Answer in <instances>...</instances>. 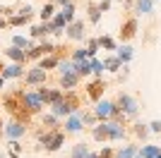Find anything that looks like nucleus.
<instances>
[{"label": "nucleus", "mask_w": 161, "mask_h": 158, "mask_svg": "<svg viewBox=\"0 0 161 158\" xmlns=\"http://www.w3.org/2000/svg\"><path fill=\"white\" fill-rule=\"evenodd\" d=\"M118 58H120V62H123V65H128L130 60H132V48H130V46L118 48Z\"/></svg>", "instance_id": "27"}, {"label": "nucleus", "mask_w": 161, "mask_h": 158, "mask_svg": "<svg viewBox=\"0 0 161 158\" xmlns=\"http://www.w3.org/2000/svg\"><path fill=\"white\" fill-rule=\"evenodd\" d=\"M106 89H108V82H103L101 77H96L94 82H89V84H87V96L96 103V101H101V96H103Z\"/></svg>", "instance_id": "4"}, {"label": "nucleus", "mask_w": 161, "mask_h": 158, "mask_svg": "<svg viewBox=\"0 0 161 158\" xmlns=\"http://www.w3.org/2000/svg\"><path fill=\"white\" fill-rule=\"evenodd\" d=\"M3 108H5L10 115H14L19 108H24V91H10V93H5V96H3Z\"/></svg>", "instance_id": "1"}, {"label": "nucleus", "mask_w": 161, "mask_h": 158, "mask_svg": "<svg viewBox=\"0 0 161 158\" xmlns=\"http://www.w3.org/2000/svg\"><path fill=\"white\" fill-rule=\"evenodd\" d=\"M3 127H5V125H3V118H0V129H3Z\"/></svg>", "instance_id": "50"}, {"label": "nucleus", "mask_w": 161, "mask_h": 158, "mask_svg": "<svg viewBox=\"0 0 161 158\" xmlns=\"http://www.w3.org/2000/svg\"><path fill=\"white\" fill-rule=\"evenodd\" d=\"M87 12H89V22L92 24H99L101 22V7L96 3H87Z\"/></svg>", "instance_id": "23"}, {"label": "nucleus", "mask_w": 161, "mask_h": 158, "mask_svg": "<svg viewBox=\"0 0 161 158\" xmlns=\"http://www.w3.org/2000/svg\"><path fill=\"white\" fill-rule=\"evenodd\" d=\"M60 14L65 17V22H67V24H70V22H75V5H72V3H70V5H63Z\"/></svg>", "instance_id": "32"}, {"label": "nucleus", "mask_w": 161, "mask_h": 158, "mask_svg": "<svg viewBox=\"0 0 161 158\" xmlns=\"http://www.w3.org/2000/svg\"><path fill=\"white\" fill-rule=\"evenodd\" d=\"M87 156H89L87 144H75V146H72V153H70V158H87Z\"/></svg>", "instance_id": "26"}, {"label": "nucleus", "mask_w": 161, "mask_h": 158, "mask_svg": "<svg viewBox=\"0 0 161 158\" xmlns=\"http://www.w3.org/2000/svg\"><path fill=\"white\" fill-rule=\"evenodd\" d=\"M31 19H34V17H27V14L17 12V14H10V17H7V24H10V26H27Z\"/></svg>", "instance_id": "21"}, {"label": "nucleus", "mask_w": 161, "mask_h": 158, "mask_svg": "<svg viewBox=\"0 0 161 158\" xmlns=\"http://www.w3.org/2000/svg\"><path fill=\"white\" fill-rule=\"evenodd\" d=\"M0 14L10 17V14H14V10H12V7H3V5H0Z\"/></svg>", "instance_id": "43"}, {"label": "nucleus", "mask_w": 161, "mask_h": 158, "mask_svg": "<svg viewBox=\"0 0 161 158\" xmlns=\"http://www.w3.org/2000/svg\"><path fill=\"white\" fill-rule=\"evenodd\" d=\"M27 127L29 125H24V122H19V120L12 118V122L5 127V137L7 139H22L24 134H27Z\"/></svg>", "instance_id": "8"}, {"label": "nucleus", "mask_w": 161, "mask_h": 158, "mask_svg": "<svg viewBox=\"0 0 161 158\" xmlns=\"http://www.w3.org/2000/svg\"><path fill=\"white\" fill-rule=\"evenodd\" d=\"M63 98H65V91H63V89H51V93H48V105L58 103V101H63Z\"/></svg>", "instance_id": "30"}, {"label": "nucleus", "mask_w": 161, "mask_h": 158, "mask_svg": "<svg viewBox=\"0 0 161 158\" xmlns=\"http://www.w3.org/2000/svg\"><path fill=\"white\" fill-rule=\"evenodd\" d=\"M123 137H125V127L118 120H111L108 122V139H123Z\"/></svg>", "instance_id": "19"}, {"label": "nucleus", "mask_w": 161, "mask_h": 158, "mask_svg": "<svg viewBox=\"0 0 161 158\" xmlns=\"http://www.w3.org/2000/svg\"><path fill=\"white\" fill-rule=\"evenodd\" d=\"M63 144H65V132H58V129H55V134L51 137V141H48L43 149H46V151H58Z\"/></svg>", "instance_id": "18"}, {"label": "nucleus", "mask_w": 161, "mask_h": 158, "mask_svg": "<svg viewBox=\"0 0 161 158\" xmlns=\"http://www.w3.org/2000/svg\"><path fill=\"white\" fill-rule=\"evenodd\" d=\"M87 158H99V153H89V156Z\"/></svg>", "instance_id": "49"}, {"label": "nucleus", "mask_w": 161, "mask_h": 158, "mask_svg": "<svg viewBox=\"0 0 161 158\" xmlns=\"http://www.w3.org/2000/svg\"><path fill=\"white\" fill-rule=\"evenodd\" d=\"M7 26H10V24H7V19H3V17H0V29H7Z\"/></svg>", "instance_id": "46"}, {"label": "nucleus", "mask_w": 161, "mask_h": 158, "mask_svg": "<svg viewBox=\"0 0 161 158\" xmlns=\"http://www.w3.org/2000/svg\"><path fill=\"white\" fill-rule=\"evenodd\" d=\"M135 156H137V146H125L115 153V158H135Z\"/></svg>", "instance_id": "31"}, {"label": "nucleus", "mask_w": 161, "mask_h": 158, "mask_svg": "<svg viewBox=\"0 0 161 158\" xmlns=\"http://www.w3.org/2000/svg\"><path fill=\"white\" fill-rule=\"evenodd\" d=\"M135 134H137L140 139H144V137H147V127H144V125H135Z\"/></svg>", "instance_id": "40"}, {"label": "nucleus", "mask_w": 161, "mask_h": 158, "mask_svg": "<svg viewBox=\"0 0 161 158\" xmlns=\"http://www.w3.org/2000/svg\"><path fill=\"white\" fill-rule=\"evenodd\" d=\"M3 86H5V77H3V74H0V89H3Z\"/></svg>", "instance_id": "47"}, {"label": "nucleus", "mask_w": 161, "mask_h": 158, "mask_svg": "<svg viewBox=\"0 0 161 158\" xmlns=\"http://www.w3.org/2000/svg\"><path fill=\"white\" fill-rule=\"evenodd\" d=\"M99 39H89L87 41V53H89V58H96V53H99Z\"/></svg>", "instance_id": "34"}, {"label": "nucleus", "mask_w": 161, "mask_h": 158, "mask_svg": "<svg viewBox=\"0 0 161 158\" xmlns=\"http://www.w3.org/2000/svg\"><path fill=\"white\" fill-rule=\"evenodd\" d=\"M51 3H55V5H70L72 0H51Z\"/></svg>", "instance_id": "45"}, {"label": "nucleus", "mask_w": 161, "mask_h": 158, "mask_svg": "<svg viewBox=\"0 0 161 158\" xmlns=\"http://www.w3.org/2000/svg\"><path fill=\"white\" fill-rule=\"evenodd\" d=\"M99 7H101V12L111 10V0H101V3H99Z\"/></svg>", "instance_id": "42"}, {"label": "nucleus", "mask_w": 161, "mask_h": 158, "mask_svg": "<svg viewBox=\"0 0 161 158\" xmlns=\"http://www.w3.org/2000/svg\"><path fill=\"white\" fill-rule=\"evenodd\" d=\"M5 55L12 60V62H22V65H27V50L19 48V46H10L5 50Z\"/></svg>", "instance_id": "13"}, {"label": "nucleus", "mask_w": 161, "mask_h": 158, "mask_svg": "<svg viewBox=\"0 0 161 158\" xmlns=\"http://www.w3.org/2000/svg\"><path fill=\"white\" fill-rule=\"evenodd\" d=\"M82 125H84V120H82V113L77 110V113H72V115H67L63 127H65V132H80Z\"/></svg>", "instance_id": "11"}, {"label": "nucleus", "mask_w": 161, "mask_h": 158, "mask_svg": "<svg viewBox=\"0 0 161 158\" xmlns=\"http://www.w3.org/2000/svg\"><path fill=\"white\" fill-rule=\"evenodd\" d=\"M84 58H89L87 48H72V60H84Z\"/></svg>", "instance_id": "39"}, {"label": "nucleus", "mask_w": 161, "mask_h": 158, "mask_svg": "<svg viewBox=\"0 0 161 158\" xmlns=\"http://www.w3.org/2000/svg\"><path fill=\"white\" fill-rule=\"evenodd\" d=\"M149 127H152V132H161V120H154Z\"/></svg>", "instance_id": "44"}, {"label": "nucleus", "mask_w": 161, "mask_h": 158, "mask_svg": "<svg viewBox=\"0 0 161 158\" xmlns=\"http://www.w3.org/2000/svg\"><path fill=\"white\" fill-rule=\"evenodd\" d=\"M111 113H113V103H108V101H96V110H94L96 120L111 118Z\"/></svg>", "instance_id": "15"}, {"label": "nucleus", "mask_w": 161, "mask_h": 158, "mask_svg": "<svg viewBox=\"0 0 161 158\" xmlns=\"http://www.w3.org/2000/svg\"><path fill=\"white\" fill-rule=\"evenodd\" d=\"M12 46H19V48H24V50H29L34 43H31V39H27V36H12Z\"/></svg>", "instance_id": "28"}, {"label": "nucleus", "mask_w": 161, "mask_h": 158, "mask_svg": "<svg viewBox=\"0 0 161 158\" xmlns=\"http://www.w3.org/2000/svg\"><path fill=\"white\" fill-rule=\"evenodd\" d=\"M24 82H27L29 86H39V84H46V79H48V70H41L39 65L34 67V70H29V72H24Z\"/></svg>", "instance_id": "3"}, {"label": "nucleus", "mask_w": 161, "mask_h": 158, "mask_svg": "<svg viewBox=\"0 0 161 158\" xmlns=\"http://www.w3.org/2000/svg\"><path fill=\"white\" fill-rule=\"evenodd\" d=\"M80 79H82V77L75 72V67H72L70 72H63V74H60V86H63V89H75V86L80 84Z\"/></svg>", "instance_id": "12"}, {"label": "nucleus", "mask_w": 161, "mask_h": 158, "mask_svg": "<svg viewBox=\"0 0 161 158\" xmlns=\"http://www.w3.org/2000/svg\"><path fill=\"white\" fill-rule=\"evenodd\" d=\"M94 139L96 141H106L108 139V122H99L94 127Z\"/></svg>", "instance_id": "25"}, {"label": "nucleus", "mask_w": 161, "mask_h": 158, "mask_svg": "<svg viewBox=\"0 0 161 158\" xmlns=\"http://www.w3.org/2000/svg\"><path fill=\"white\" fill-rule=\"evenodd\" d=\"M137 29H140V22L135 19V17H128V19L120 24V41H132L135 39V34H137Z\"/></svg>", "instance_id": "5"}, {"label": "nucleus", "mask_w": 161, "mask_h": 158, "mask_svg": "<svg viewBox=\"0 0 161 158\" xmlns=\"http://www.w3.org/2000/svg\"><path fill=\"white\" fill-rule=\"evenodd\" d=\"M118 105H120V110L125 113V115H137V101L132 98V96H128V93H120L118 96Z\"/></svg>", "instance_id": "9"}, {"label": "nucleus", "mask_w": 161, "mask_h": 158, "mask_svg": "<svg viewBox=\"0 0 161 158\" xmlns=\"http://www.w3.org/2000/svg\"><path fill=\"white\" fill-rule=\"evenodd\" d=\"M48 34H53V31H51V24H48V22L34 24L31 29H29V36H31V39H46Z\"/></svg>", "instance_id": "14"}, {"label": "nucleus", "mask_w": 161, "mask_h": 158, "mask_svg": "<svg viewBox=\"0 0 161 158\" xmlns=\"http://www.w3.org/2000/svg\"><path fill=\"white\" fill-rule=\"evenodd\" d=\"M89 60H92V74H96V77H99V74L106 70V67H103V62H101V60H96V58H89Z\"/></svg>", "instance_id": "36"}, {"label": "nucleus", "mask_w": 161, "mask_h": 158, "mask_svg": "<svg viewBox=\"0 0 161 158\" xmlns=\"http://www.w3.org/2000/svg\"><path fill=\"white\" fill-rule=\"evenodd\" d=\"M55 50V43H51V41H41L39 46H31L27 50V60H41L43 55H51V53Z\"/></svg>", "instance_id": "2"}, {"label": "nucleus", "mask_w": 161, "mask_h": 158, "mask_svg": "<svg viewBox=\"0 0 161 158\" xmlns=\"http://www.w3.org/2000/svg\"><path fill=\"white\" fill-rule=\"evenodd\" d=\"M103 67H106L108 72H120V70H123V62H120V58L115 55V58H106V60H103Z\"/></svg>", "instance_id": "24"}, {"label": "nucleus", "mask_w": 161, "mask_h": 158, "mask_svg": "<svg viewBox=\"0 0 161 158\" xmlns=\"http://www.w3.org/2000/svg\"><path fill=\"white\" fill-rule=\"evenodd\" d=\"M53 14H55V3H43V7H41V12H39V17H41V22H51L53 19Z\"/></svg>", "instance_id": "22"}, {"label": "nucleus", "mask_w": 161, "mask_h": 158, "mask_svg": "<svg viewBox=\"0 0 161 158\" xmlns=\"http://www.w3.org/2000/svg\"><path fill=\"white\" fill-rule=\"evenodd\" d=\"M72 67H75V72L80 74V77H89V74H92V60H89V58H84V60H75Z\"/></svg>", "instance_id": "16"}, {"label": "nucleus", "mask_w": 161, "mask_h": 158, "mask_svg": "<svg viewBox=\"0 0 161 158\" xmlns=\"http://www.w3.org/2000/svg\"><path fill=\"white\" fill-rule=\"evenodd\" d=\"M36 93H39V98L48 105V93H51V89H46V84H39L36 86Z\"/></svg>", "instance_id": "37"}, {"label": "nucleus", "mask_w": 161, "mask_h": 158, "mask_svg": "<svg viewBox=\"0 0 161 158\" xmlns=\"http://www.w3.org/2000/svg\"><path fill=\"white\" fill-rule=\"evenodd\" d=\"M99 46L106 48V50H115V41L111 36H99Z\"/></svg>", "instance_id": "35"}, {"label": "nucleus", "mask_w": 161, "mask_h": 158, "mask_svg": "<svg viewBox=\"0 0 161 158\" xmlns=\"http://www.w3.org/2000/svg\"><path fill=\"white\" fill-rule=\"evenodd\" d=\"M24 108H27L31 115H36V113L43 110V101L39 98L36 91H24Z\"/></svg>", "instance_id": "6"}, {"label": "nucleus", "mask_w": 161, "mask_h": 158, "mask_svg": "<svg viewBox=\"0 0 161 158\" xmlns=\"http://www.w3.org/2000/svg\"><path fill=\"white\" fill-rule=\"evenodd\" d=\"M161 153V146H142V158H156Z\"/></svg>", "instance_id": "29"}, {"label": "nucleus", "mask_w": 161, "mask_h": 158, "mask_svg": "<svg viewBox=\"0 0 161 158\" xmlns=\"http://www.w3.org/2000/svg\"><path fill=\"white\" fill-rule=\"evenodd\" d=\"M3 77L7 79H22L24 77V65L22 62H12V65H5V70H3Z\"/></svg>", "instance_id": "10"}, {"label": "nucleus", "mask_w": 161, "mask_h": 158, "mask_svg": "<svg viewBox=\"0 0 161 158\" xmlns=\"http://www.w3.org/2000/svg\"><path fill=\"white\" fill-rule=\"evenodd\" d=\"M113 156H115L113 149H101L99 151V158H113Z\"/></svg>", "instance_id": "41"}, {"label": "nucleus", "mask_w": 161, "mask_h": 158, "mask_svg": "<svg viewBox=\"0 0 161 158\" xmlns=\"http://www.w3.org/2000/svg\"><path fill=\"white\" fill-rule=\"evenodd\" d=\"M65 36L70 41H82L84 39V19H75L65 26Z\"/></svg>", "instance_id": "7"}, {"label": "nucleus", "mask_w": 161, "mask_h": 158, "mask_svg": "<svg viewBox=\"0 0 161 158\" xmlns=\"http://www.w3.org/2000/svg\"><path fill=\"white\" fill-rule=\"evenodd\" d=\"M48 24H51V31H53L55 36H60V34H63V29L67 26V22H65V17H63L60 12H55V14H53V19L48 22Z\"/></svg>", "instance_id": "17"}, {"label": "nucleus", "mask_w": 161, "mask_h": 158, "mask_svg": "<svg viewBox=\"0 0 161 158\" xmlns=\"http://www.w3.org/2000/svg\"><path fill=\"white\" fill-rule=\"evenodd\" d=\"M41 127L55 129V127H58V115H43V120H41Z\"/></svg>", "instance_id": "33"}, {"label": "nucleus", "mask_w": 161, "mask_h": 158, "mask_svg": "<svg viewBox=\"0 0 161 158\" xmlns=\"http://www.w3.org/2000/svg\"><path fill=\"white\" fill-rule=\"evenodd\" d=\"M58 65H60V58H55L53 53H51V55H43V58L39 60V67H41V70H55Z\"/></svg>", "instance_id": "20"}, {"label": "nucleus", "mask_w": 161, "mask_h": 158, "mask_svg": "<svg viewBox=\"0 0 161 158\" xmlns=\"http://www.w3.org/2000/svg\"><path fill=\"white\" fill-rule=\"evenodd\" d=\"M3 70H5V62H3V60H0V74H3Z\"/></svg>", "instance_id": "48"}, {"label": "nucleus", "mask_w": 161, "mask_h": 158, "mask_svg": "<svg viewBox=\"0 0 161 158\" xmlns=\"http://www.w3.org/2000/svg\"><path fill=\"white\" fill-rule=\"evenodd\" d=\"M137 12H152V0H137Z\"/></svg>", "instance_id": "38"}]
</instances>
